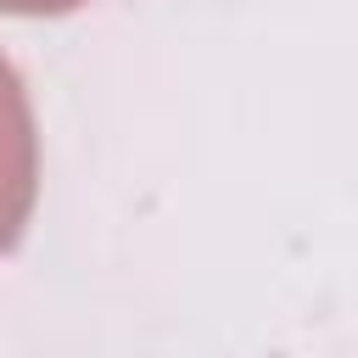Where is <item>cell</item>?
I'll use <instances>...</instances> for the list:
<instances>
[{
	"label": "cell",
	"mask_w": 358,
	"mask_h": 358,
	"mask_svg": "<svg viewBox=\"0 0 358 358\" xmlns=\"http://www.w3.org/2000/svg\"><path fill=\"white\" fill-rule=\"evenodd\" d=\"M78 6H90V0H0L6 17H67Z\"/></svg>",
	"instance_id": "7a4b0ae2"
},
{
	"label": "cell",
	"mask_w": 358,
	"mask_h": 358,
	"mask_svg": "<svg viewBox=\"0 0 358 358\" xmlns=\"http://www.w3.org/2000/svg\"><path fill=\"white\" fill-rule=\"evenodd\" d=\"M39 196V134L17 67L0 56V252H11Z\"/></svg>",
	"instance_id": "6da1fadb"
}]
</instances>
